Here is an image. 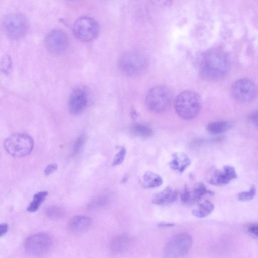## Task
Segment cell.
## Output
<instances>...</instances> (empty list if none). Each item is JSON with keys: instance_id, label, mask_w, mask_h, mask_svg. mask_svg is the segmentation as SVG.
Listing matches in <instances>:
<instances>
[{"instance_id": "4dcf8cb0", "label": "cell", "mask_w": 258, "mask_h": 258, "mask_svg": "<svg viewBox=\"0 0 258 258\" xmlns=\"http://www.w3.org/2000/svg\"><path fill=\"white\" fill-rule=\"evenodd\" d=\"M248 233L254 237H257L258 227L257 223H251L250 224L247 229Z\"/></svg>"}, {"instance_id": "d4e9b609", "label": "cell", "mask_w": 258, "mask_h": 258, "mask_svg": "<svg viewBox=\"0 0 258 258\" xmlns=\"http://www.w3.org/2000/svg\"><path fill=\"white\" fill-rule=\"evenodd\" d=\"M256 194V188L254 185L251 186L249 190L239 193L238 200L242 202L249 201L253 200Z\"/></svg>"}, {"instance_id": "8992f818", "label": "cell", "mask_w": 258, "mask_h": 258, "mask_svg": "<svg viewBox=\"0 0 258 258\" xmlns=\"http://www.w3.org/2000/svg\"><path fill=\"white\" fill-rule=\"evenodd\" d=\"M146 58L142 54L131 51L123 55L118 61L120 71L131 77L141 74L147 67Z\"/></svg>"}, {"instance_id": "7402d4cb", "label": "cell", "mask_w": 258, "mask_h": 258, "mask_svg": "<svg viewBox=\"0 0 258 258\" xmlns=\"http://www.w3.org/2000/svg\"><path fill=\"white\" fill-rule=\"evenodd\" d=\"M47 195L48 192L47 191H41L34 195L32 201L27 209V211L31 213L36 212L41 207Z\"/></svg>"}, {"instance_id": "1f68e13d", "label": "cell", "mask_w": 258, "mask_h": 258, "mask_svg": "<svg viewBox=\"0 0 258 258\" xmlns=\"http://www.w3.org/2000/svg\"><path fill=\"white\" fill-rule=\"evenodd\" d=\"M58 168V165L56 164H52L48 165L45 169V174L49 176L53 174Z\"/></svg>"}, {"instance_id": "cb8c5ba5", "label": "cell", "mask_w": 258, "mask_h": 258, "mask_svg": "<svg viewBox=\"0 0 258 258\" xmlns=\"http://www.w3.org/2000/svg\"><path fill=\"white\" fill-rule=\"evenodd\" d=\"M13 63L10 56L6 55L0 60V71L5 75H9L12 70Z\"/></svg>"}, {"instance_id": "484cf974", "label": "cell", "mask_w": 258, "mask_h": 258, "mask_svg": "<svg viewBox=\"0 0 258 258\" xmlns=\"http://www.w3.org/2000/svg\"><path fill=\"white\" fill-rule=\"evenodd\" d=\"M64 214V211L58 207L50 208L47 211V215L50 218L58 219L62 218L63 217Z\"/></svg>"}, {"instance_id": "f1b7e54d", "label": "cell", "mask_w": 258, "mask_h": 258, "mask_svg": "<svg viewBox=\"0 0 258 258\" xmlns=\"http://www.w3.org/2000/svg\"><path fill=\"white\" fill-rule=\"evenodd\" d=\"M181 200L186 204L192 202L191 191L187 185H185L184 187L181 194Z\"/></svg>"}, {"instance_id": "30bf717a", "label": "cell", "mask_w": 258, "mask_h": 258, "mask_svg": "<svg viewBox=\"0 0 258 258\" xmlns=\"http://www.w3.org/2000/svg\"><path fill=\"white\" fill-rule=\"evenodd\" d=\"M205 178L207 182L214 186L225 185L237 177L235 168L231 165H225L219 170L213 166L206 172Z\"/></svg>"}, {"instance_id": "ffe728a7", "label": "cell", "mask_w": 258, "mask_h": 258, "mask_svg": "<svg viewBox=\"0 0 258 258\" xmlns=\"http://www.w3.org/2000/svg\"><path fill=\"white\" fill-rule=\"evenodd\" d=\"M192 202L194 201H199L205 195H212L214 193L206 187V186L202 183L197 184L193 189L192 192L191 191Z\"/></svg>"}, {"instance_id": "ac0fdd59", "label": "cell", "mask_w": 258, "mask_h": 258, "mask_svg": "<svg viewBox=\"0 0 258 258\" xmlns=\"http://www.w3.org/2000/svg\"><path fill=\"white\" fill-rule=\"evenodd\" d=\"M214 206L209 200H205L199 204L198 207L192 211L193 215L199 218L210 215L214 211Z\"/></svg>"}, {"instance_id": "f546056e", "label": "cell", "mask_w": 258, "mask_h": 258, "mask_svg": "<svg viewBox=\"0 0 258 258\" xmlns=\"http://www.w3.org/2000/svg\"><path fill=\"white\" fill-rule=\"evenodd\" d=\"M106 202L107 200L104 197L96 198L91 202L89 207L91 209H97L104 205Z\"/></svg>"}, {"instance_id": "d590c367", "label": "cell", "mask_w": 258, "mask_h": 258, "mask_svg": "<svg viewBox=\"0 0 258 258\" xmlns=\"http://www.w3.org/2000/svg\"><path fill=\"white\" fill-rule=\"evenodd\" d=\"M175 225L173 223H168V222H161L159 225V227L165 228V227H174Z\"/></svg>"}, {"instance_id": "d6a6232c", "label": "cell", "mask_w": 258, "mask_h": 258, "mask_svg": "<svg viewBox=\"0 0 258 258\" xmlns=\"http://www.w3.org/2000/svg\"><path fill=\"white\" fill-rule=\"evenodd\" d=\"M151 1L155 4L162 6H168L171 3V0H151Z\"/></svg>"}, {"instance_id": "7a4b0ae2", "label": "cell", "mask_w": 258, "mask_h": 258, "mask_svg": "<svg viewBox=\"0 0 258 258\" xmlns=\"http://www.w3.org/2000/svg\"><path fill=\"white\" fill-rule=\"evenodd\" d=\"M175 109L177 114L182 118L190 119L195 118L201 109V98L194 91H185L177 97Z\"/></svg>"}, {"instance_id": "2e32d148", "label": "cell", "mask_w": 258, "mask_h": 258, "mask_svg": "<svg viewBox=\"0 0 258 258\" xmlns=\"http://www.w3.org/2000/svg\"><path fill=\"white\" fill-rule=\"evenodd\" d=\"M92 219L84 216H76L69 222V229L73 232H82L88 230L91 226Z\"/></svg>"}, {"instance_id": "52a82bcc", "label": "cell", "mask_w": 258, "mask_h": 258, "mask_svg": "<svg viewBox=\"0 0 258 258\" xmlns=\"http://www.w3.org/2000/svg\"><path fill=\"white\" fill-rule=\"evenodd\" d=\"M193 244L190 235L182 233L170 238L166 244L164 254L166 258H180L188 254Z\"/></svg>"}, {"instance_id": "d6986e66", "label": "cell", "mask_w": 258, "mask_h": 258, "mask_svg": "<svg viewBox=\"0 0 258 258\" xmlns=\"http://www.w3.org/2000/svg\"><path fill=\"white\" fill-rule=\"evenodd\" d=\"M163 178L158 174L147 171L143 177L142 185L146 188H154L163 185Z\"/></svg>"}, {"instance_id": "5b68a950", "label": "cell", "mask_w": 258, "mask_h": 258, "mask_svg": "<svg viewBox=\"0 0 258 258\" xmlns=\"http://www.w3.org/2000/svg\"><path fill=\"white\" fill-rule=\"evenodd\" d=\"M173 100V93L164 86H157L148 93L146 104L152 112L161 113L166 111Z\"/></svg>"}, {"instance_id": "7c38bea8", "label": "cell", "mask_w": 258, "mask_h": 258, "mask_svg": "<svg viewBox=\"0 0 258 258\" xmlns=\"http://www.w3.org/2000/svg\"><path fill=\"white\" fill-rule=\"evenodd\" d=\"M52 245V240L46 234H37L30 236L25 242L26 251L33 255L46 253Z\"/></svg>"}, {"instance_id": "e0dca14e", "label": "cell", "mask_w": 258, "mask_h": 258, "mask_svg": "<svg viewBox=\"0 0 258 258\" xmlns=\"http://www.w3.org/2000/svg\"><path fill=\"white\" fill-rule=\"evenodd\" d=\"M132 243L131 237L127 235H121L114 238L111 242V248L115 253H124L130 248Z\"/></svg>"}, {"instance_id": "e575fe53", "label": "cell", "mask_w": 258, "mask_h": 258, "mask_svg": "<svg viewBox=\"0 0 258 258\" xmlns=\"http://www.w3.org/2000/svg\"><path fill=\"white\" fill-rule=\"evenodd\" d=\"M9 229V227L6 223L0 225V237H1L7 233Z\"/></svg>"}, {"instance_id": "9a60e30c", "label": "cell", "mask_w": 258, "mask_h": 258, "mask_svg": "<svg viewBox=\"0 0 258 258\" xmlns=\"http://www.w3.org/2000/svg\"><path fill=\"white\" fill-rule=\"evenodd\" d=\"M191 164V161L184 153H175L172 156V160L169 162L170 167L174 170L182 173Z\"/></svg>"}, {"instance_id": "44dd1931", "label": "cell", "mask_w": 258, "mask_h": 258, "mask_svg": "<svg viewBox=\"0 0 258 258\" xmlns=\"http://www.w3.org/2000/svg\"><path fill=\"white\" fill-rule=\"evenodd\" d=\"M233 127L232 123L227 121L212 122L209 124L208 130L212 134H218L229 130Z\"/></svg>"}, {"instance_id": "836d02e7", "label": "cell", "mask_w": 258, "mask_h": 258, "mask_svg": "<svg viewBox=\"0 0 258 258\" xmlns=\"http://www.w3.org/2000/svg\"><path fill=\"white\" fill-rule=\"evenodd\" d=\"M249 121L250 122L253 124V125L256 124V125H257V121H258V113L257 112L253 113L249 117Z\"/></svg>"}, {"instance_id": "5bb4252c", "label": "cell", "mask_w": 258, "mask_h": 258, "mask_svg": "<svg viewBox=\"0 0 258 258\" xmlns=\"http://www.w3.org/2000/svg\"><path fill=\"white\" fill-rule=\"evenodd\" d=\"M178 195L177 190H174L173 188L168 186L163 191L155 194L152 197V202L158 205H168L175 202Z\"/></svg>"}, {"instance_id": "8fae6325", "label": "cell", "mask_w": 258, "mask_h": 258, "mask_svg": "<svg viewBox=\"0 0 258 258\" xmlns=\"http://www.w3.org/2000/svg\"><path fill=\"white\" fill-rule=\"evenodd\" d=\"M257 93L256 86L251 80L240 79L235 81L232 89L234 98L240 102H247L253 100Z\"/></svg>"}, {"instance_id": "6da1fadb", "label": "cell", "mask_w": 258, "mask_h": 258, "mask_svg": "<svg viewBox=\"0 0 258 258\" xmlns=\"http://www.w3.org/2000/svg\"><path fill=\"white\" fill-rule=\"evenodd\" d=\"M230 67V60L226 53L219 50H210L202 57L200 74L206 80L215 81L224 77Z\"/></svg>"}, {"instance_id": "603a6c76", "label": "cell", "mask_w": 258, "mask_h": 258, "mask_svg": "<svg viewBox=\"0 0 258 258\" xmlns=\"http://www.w3.org/2000/svg\"><path fill=\"white\" fill-rule=\"evenodd\" d=\"M131 132L134 135L141 137H148L153 134V131L150 128L141 124L133 125Z\"/></svg>"}, {"instance_id": "4316f807", "label": "cell", "mask_w": 258, "mask_h": 258, "mask_svg": "<svg viewBox=\"0 0 258 258\" xmlns=\"http://www.w3.org/2000/svg\"><path fill=\"white\" fill-rule=\"evenodd\" d=\"M86 141L85 135H81L78 137L75 141L72 149V155L75 156L82 149Z\"/></svg>"}, {"instance_id": "ba28073f", "label": "cell", "mask_w": 258, "mask_h": 258, "mask_svg": "<svg viewBox=\"0 0 258 258\" xmlns=\"http://www.w3.org/2000/svg\"><path fill=\"white\" fill-rule=\"evenodd\" d=\"M75 37L83 42L94 41L98 36L99 26L97 22L90 17H82L75 23L73 28Z\"/></svg>"}, {"instance_id": "4fadbf2b", "label": "cell", "mask_w": 258, "mask_h": 258, "mask_svg": "<svg viewBox=\"0 0 258 258\" xmlns=\"http://www.w3.org/2000/svg\"><path fill=\"white\" fill-rule=\"evenodd\" d=\"M45 45L50 53L60 55L66 49L68 39L64 32L55 30L48 33L45 39Z\"/></svg>"}, {"instance_id": "9c48e42d", "label": "cell", "mask_w": 258, "mask_h": 258, "mask_svg": "<svg viewBox=\"0 0 258 258\" xmlns=\"http://www.w3.org/2000/svg\"><path fill=\"white\" fill-rule=\"evenodd\" d=\"M90 93L88 88L80 86L72 92L68 102L70 112L74 116L82 114L88 107Z\"/></svg>"}, {"instance_id": "277c9868", "label": "cell", "mask_w": 258, "mask_h": 258, "mask_svg": "<svg viewBox=\"0 0 258 258\" xmlns=\"http://www.w3.org/2000/svg\"><path fill=\"white\" fill-rule=\"evenodd\" d=\"M2 28L9 38L19 40L24 38L28 32L29 23L27 17L23 14L14 12L5 17Z\"/></svg>"}, {"instance_id": "83f0119b", "label": "cell", "mask_w": 258, "mask_h": 258, "mask_svg": "<svg viewBox=\"0 0 258 258\" xmlns=\"http://www.w3.org/2000/svg\"><path fill=\"white\" fill-rule=\"evenodd\" d=\"M126 149L124 147L120 149L114 160L113 165L117 166L123 163L126 157Z\"/></svg>"}, {"instance_id": "3957f363", "label": "cell", "mask_w": 258, "mask_h": 258, "mask_svg": "<svg viewBox=\"0 0 258 258\" xmlns=\"http://www.w3.org/2000/svg\"><path fill=\"white\" fill-rule=\"evenodd\" d=\"M34 143L32 138L24 133H14L8 136L4 146L11 156L21 158L27 156L32 151Z\"/></svg>"}]
</instances>
